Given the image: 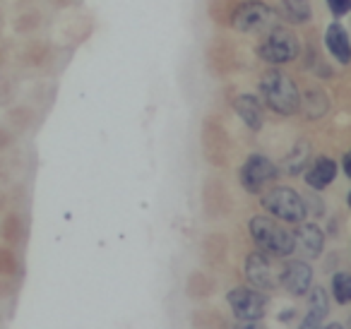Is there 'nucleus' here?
<instances>
[{
    "mask_svg": "<svg viewBox=\"0 0 351 329\" xmlns=\"http://www.w3.org/2000/svg\"><path fill=\"white\" fill-rule=\"evenodd\" d=\"M325 46L330 51V56L341 65H349L351 63V41H349V34L341 25L332 22L327 27V34H325Z\"/></svg>",
    "mask_w": 351,
    "mask_h": 329,
    "instance_id": "12",
    "label": "nucleus"
},
{
    "mask_svg": "<svg viewBox=\"0 0 351 329\" xmlns=\"http://www.w3.org/2000/svg\"><path fill=\"white\" fill-rule=\"evenodd\" d=\"M279 286L289 291L291 295L301 298L311 291L313 286V269L308 262L303 260H291L279 269Z\"/></svg>",
    "mask_w": 351,
    "mask_h": 329,
    "instance_id": "9",
    "label": "nucleus"
},
{
    "mask_svg": "<svg viewBox=\"0 0 351 329\" xmlns=\"http://www.w3.org/2000/svg\"><path fill=\"white\" fill-rule=\"evenodd\" d=\"M277 15L291 25H303L311 20V3L308 0H282Z\"/></svg>",
    "mask_w": 351,
    "mask_h": 329,
    "instance_id": "14",
    "label": "nucleus"
},
{
    "mask_svg": "<svg viewBox=\"0 0 351 329\" xmlns=\"http://www.w3.org/2000/svg\"><path fill=\"white\" fill-rule=\"evenodd\" d=\"M260 60L269 65H284L291 63L301 56V41L287 27H272V29L265 34V39L258 46Z\"/></svg>",
    "mask_w": 351,
    "mask_h": 329,
    "instance_id": "3",
    "label": "nucleus"
},
{
    "mask_svg": "<svg viewBox=\"0 0 351 329\" xmlns=\"http://www.w3.org/2000/svg\"><path fill=\"white\" fill-rule=\"evenodd\" d=\"M337 175V164L330 159V156H317L315 161H311L306 171V183L308 188L313 190H325L327 185L335 180Z\"/></svg>",
    "mask_w": 351,
    "mask_h": 329,
    "instance_id": "13",
    "label": "nucleus"
},
{
    "mask_svg": "<svg viewBox=\"0 0 351 329\" xmlns=\"http://www.w3.org/2000/svg\"><path fill=\"white\" fill-rule=\"evenodd\" d=\"M234 111H236V116H239L241 121L250 127V130L258 132L260 127H263L265 111H263V101H260L258 97H253V94H241V97H236Z\"/></svg>",
    "mask_w": 351,
    "mask_h": 329,
    "instance_id": "11",
    "label": "nucleus"
},
{
    "mask_svg": "<svg viewBox=\"0 0 351 329\" xmlns=\"http://www.w3.org/2000/svg\"><path fill=\"white\" fill-rule=\"evenodd\" d=\"M332 295L339 305L351 303V274L339 271V274L332 276Z\"/></svg>",
    "mask_w": 351,
    "mask_h": 329,
    "instance_id": "17",
    "label": "nucleus"
},
{
    "mask_svg": "<svg viewBox=\"0 0 351 329\" xmlns=\"http://www.w3.org/2000/svg\"><path fill=\"white\" fill-rule=\"evenodd\" d=\"M229 305L231 313L239 322H260L267 313V298L263 291L250 289V286H239V289L229 291Z\"/></svg>",
    "mask_w": 351,
    "mask_h": 329,
    "instance_id": "6",
    "label": "nucleus"
},
{
    "mask_svg": "<svg viewBox=\"0 0 351 329\" xmlns=\"http://www.w3.org/2000/svg\"><path fill=\"white\" fill-rule=\"evenodd\" d=\"M325 3H327V8H330V12L337 17V20L351 12V0H325Z\"/></svg>",
    "mask_w": 351,
    "mask_h": 329,
    "instance_id": "18",
    "label": "nucleus"
},
{
    "mask_svg": "<svg viewBox=\"0 0 351 329\" xmlns=\"http://www.w3.org/2000/svg\"><path fill=\"white\" fill-rule=\"evenodd\" d=\"M349 329H351V317H349Z\"/></svg>",
    "mask_w": 351,
    "mask_h": 329,
    "instance_id": "24",
    "label": "nucleus"
},
{
    "mask_svg": "<svg viewBox=\"0 0 351 329\" xmlns=\"http://www.w3.org/2000/svg\"><path fill=\"white\" fill-rule=\"evenodd\" d=\"M308 159H311V145L308 142H298L296 147L291 149V154L287 156V171L291 175H296V173H301L303 169H306V164H308Z\"/></svg>",
    "mask_w": 351,
    "mask_h": 329,
    "instance_id": "15",
    "label": "nucleus"
},
{
    "mask_svg": "<svg viewBox=\"0 0 351 329\" xmlns=\"http://www.w3.org/2000/svg\"><path fill=\"white\" fill-rule=\"evenodd\" d=\"M250 236L260 252L269 257H289L296 245H293V233H289L284 226H279L269 217H253L250 219Z\"/></svg>",
    "mask_w": 351,
    "mask_h": 329,
    "instance_id": "2",
    "label": "nucleus"
},
{
    "mask_svg": "<svg viewBox=\"0 0 351 329\" xmlns=\"http://www.w3.org/2000/svg\"><path fill=\"white\" fill-rule=\"evenodd\" d=\"M260 97L265 106L279 116H293L301 108V92L287 73L272 68L260 77Z\"/></svg>",
    "mask_w": 351,
    "mask_h": 329,
    "instance_id": "1",
    "label": "nucleus"
},
{
    "mask_svg": "<svg viewBox=\"0 0 351 329\" xmlns=\"http://www.w3.org/2000/svg\"><path fill=\"white\" fill-rule=\"evenodd\" d=\"M320 322H322V319H317V317H313V315H308V317L303 319L301 327H298V329H320Z\"/></svg>",
    "mask_w": 351,
    "mask_h": 329,
    "instance_id": "19",
    "label": "nucleus"
},
{
    "mask_svg": "<svg viewBox=\"0 0 351 329\" xmlns=\"http://www.w3.org/2000/svg\"><path fill=\"white\" fill-rule=\"evenodd\" d=\"M243 329H263V327H258L255 322H248V327H243Z\"/></svg>",
    "mask_w": 351,
    "mask_h": 329,
    "instance_id": "22",
    "label": "nucleus"
},
{
    "mask_svg": "<svg viewBox=\"0 0 351 329\" xmlns=\"http://www.w3.org/2000/svg\"><path fill=\"white\" fill-rule=\"evenodd\" d=\"M341 166H344V173H346V178H351V149L344 154V161H341Z\"/></svg>",
    "mask_w": 351,
    "mask_h": 329,
    "instance_id": "20",
    "label": "nucleus"
},
{
    "mask_svg": "<svg viewBox=\"0 0 351 329\" xmlns=\"http://www.w3.org/2000/svg\"><path fill=\"white\" fill-rule=\"evenodd\" d=\"M293 245L303 252L306 257H320L322 247H325V233L320 231L317 223H298L296 233H293Z\"/></svg>",
    "mask_w": 351,
    "mask_h": 329,
    "instance_id": "10",
    "label": "nucleus"
},
{
    "mask_svg": "<svg viewBox=\"0 0 351 329\" xmlns=\"http://www.w3.org/2000/svg\"><path fill=\"white\" fill-rule=\"evenodd\" d=\"M330 313V298H327V291L322 286H315L311 291V298H308V315L317 319H325Z\"/></svg>",
    "mask_w": 351,
    "mask_h": 329,
    "instance_id": "16",
    "label": "nucleus"
},
{
    "mask_svg": "<svg viewBox=\"0 0 351 329\" xmlns=\"http://www.w3.org/2000/svg\"><path fill=\"white\" fill-rule=\"evenodd\" d=\"M346 202H349V209H351V193H349V197H346Z\"/></svg>",
    "mask_w": 351,
    "mask_h": 329,
    "instance_id": "23",
    "label": "nucleus"
},
{
    "mask_svg": "<svg viewBox=\"0 0 351 329\" xmlns=\"http://www.w3.org/2000/svg\"><path fill=\"white\" fill-rule=\"evenodd\" d=\"M263 207L272 214L274 219L287 223H301L308 214L306 199L291 188H284V185H277L269 193L263 195Z\"/></svg>",
    "mask_w": 351,
    "mask_h": 329,
    "instance_id": "5",
    "label": "nucleus"
},
{
    "mask_svg": "<svg viewBox=\"0 0 351 329\" xmlns=\"http://www.w3.org/2000/svg\"><path fill=\"white\" fill-rule=\"evenodd\" d=\"M277 10H272L263 0H243L231 15V27L241 34H263L277 27Z\"/></svg>",
    "mask_w": 351,
    "mask_h": 329,
    "instance_id": "4",
    "label": "nucleus"
},
{
    "mask_svg": "<svg viewBox=\"0 0 351 329\" xmlns=\"http://www.w3.org/2000/svg\"><path fill=\"white\" fill-rule=\"evenodd\" d=\"M277 175H279L277 164H272V161L263 154H250L248 159H245V164L241 166L239 178H241V185L245 188V193L258 195V193H263L269 183H274Z\"/></svg>",
    "mask_w": 351,
    "mask_h": 329,
    "instance_id": "7",
    "label": "nucleus"
},
{
    "mask_svg": "<svg viewBox=\"0 0 351 329\" xmlns=\"http://www.w3.org/2000/svg\"><path fill=\"white\" fill-rule=\"evenodd\" d=\"M245 276L258 291H274L279 286V269L272 265V257L260 250L245 260Z\"/></svg>",
    "mask_w": 351,
    "mask_h": 329,
    "instance_id": "8",
    "label": "nucleus"
},
{
    "mask_svg": "<svg viewBox=\"0 0 351 329\" xmlns=\"http://www.w3.org/2000/svg\"><path fill=\"white\" fill-rule=\"evenodd\" d=\"M325 329H344V327H341V324H337V322H335V324H327Z\"/></svg>",
    "mask_w": 351,
    "mask_h": 329,
    "instance_id": "21",
    "label": "nucleus"
}]
</instances>
